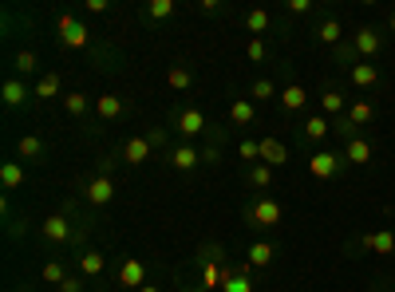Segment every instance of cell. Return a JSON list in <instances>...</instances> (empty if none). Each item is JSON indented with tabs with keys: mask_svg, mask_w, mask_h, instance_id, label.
I'll use <instances>...</instances> for the list:
<instances>
[{
	"mask_svg": "<svg viewBox=\"0 0 395 292\" xmlns=\"http://www.w3.org/2000/svg\"><path fill=\"white\" fill-rule=\"evenodd\" d=\"M261 143V162L265 166H284L289 162V146L284 143H277V138H257Z\"/></svg>",
	"mask_w": 395,
	"mask_h": 292,
	"instance_id": "7",
	"label": "cell"
},
{
	"mask_svg": "<svg viewBox=\"0 0 395 292\" xmlns=\"http://www.w3.org/2000/svg\"><path fill=\"white\" fill-rule=\"evenodd\" d=\"M56 28H60V40L67 44V48H87V44H91L87 24H83V20H75V16H60Z\"/></svg>",
	"mask_w": 395,
	"mask_h": 292,
	"instance_id": "1",
	"label": "cell"
},
{
	"mask_svg": "<svg viewBox=\"0 0 395 292\" xmlns=\"http://www.w3.org/2000/svg\"><path fill=\"white\" fill-rule=\"evenodd\" d=\"M60 292H83V280H79V277H67L60 284Z\"/></svg>",
	"mask_w": 395,
	"mask_h": 292,
	"instance_id": "41",
	"label": "cell"
},
{
	"mask_svg": "<svg viewBox=\"0 0 395 292\" xmlns=\"http://www.w3.org/2000/svg\"><path fill=\"white\" fill-rule=\"evenodd\" d=\"M387 24H392V32H395V13H392V20H387Z\"/></svg>",
	"mask_w": 395,
	"mask_h": 292,
	"instance_id": "45",
	"label": "cell"
},
{
	"mask_svg": "<svg viewBox=\"0 0 395 292\" xmlns=\"http://www.w3.org/2000/svg\"><path fill=\"white\" fill-rule=\"evenodd\" d=\"M40 277L48 280V284H56V289H60L63 280H67V273H63V265H60V261H48V265H44V273H40Z\"/></svg>",
	"mask_w": 395,
	"mask_h": 292,
	"instance_id": "32",
	"label": "cell"
},
{
	"mask_svg": "<svg viewBox=\"0 0 395 292\" xmlns=\"http://www.w3.org/2000/svg\"><path fill=\"white\" fill-rule=\"evenodd\" d=\"M245 28H249V32H269V13H265V8H249V13H245Z\"/></svg>",
	"mask_w": 395,
	"mask_h": 292,
	"instance_id": "26",
	"label": "cell"
},
{
	"mask_svg": "<svg viewBox=\"0 0 395 292\" xmlns=\"http://www.w3.org/2000/svg\"><path fill=\"white\" fill-rule=\"evenodd\" d=\"M63 107H67V115H87V95L72 91V95H63Z\"/></svg>",
	"mask_w": 395,
	"mask_h": 292,
	"instance_id": "31",
	"label": "cell"
},
{
	"mask_svg": "<svg viewBox=\"0 0 395 292\" xmlns=\"http://www.w3.org/2000/svg\"><path fill=\"white\" fill-rule=\"evenodd\" d=\"M28 95H32V91H28V87L20 83V79H8V83L0 87V99H4L8 107H20V103H24Z\"/></svg>",
	"mask_w": 395,
	"mask_h": 292,
	"instance_id": "17",
	"label": "cell"
},
{
	"mask_svg": "<svg viewBox=\"0 0 395 292\" xmlns=\"http://www.w3.org/2000/svg\"><path fill=\"white\" fill-rule=\"evenodd\" d=\"M249 182H253V186H261V190H265V186L273 182V170H269V166H265V162H261V166H253V170H249Z\"/></svg>",
	"mask_w": 395,
	"mask_h": 292,
	"instance_id": "36",
	"label": "cell"
},
{
	"mask_svg": "<svg viewBox=\"0 0 395 292\" xmlns=\"http://www.w3.org/2000/svg\"><path fill=\"white\" fill-rule=\"evenodd\" d=\"M281 218L284 213H281V206H277L273 197H261L257 206H249V221H253V225H277Z\"/></svg>",
	"mask_w": 395,
	"mask_h": 292,
	"instance_id": "4",
	"label": "cell"
},
{
	"mask_svg": "<svg viewBox=\"0 0 395 292\" xmlns=\"http://www.w3.org/2000/svg\"><path fill=\"white\" fill-rule=\"evenodd\" d=\"M249 95L257 99V103H265V99H277V95H281V91H277V87H273L269 79H257V83L249 87Z\"/></svg>",
	"mask_w": 395,
	"mask_h": 292,
	"instance_id": "29",
	"label": "cell"
},
{
	"mask_svg": "<svg viewBox=\"0 0 395 292\" xmlns=\"http://www.w3.org/2000/svg\"><path fill=\"white\" fill-rule=\"evenodd\" d=\"M352 83H356V87H376V83H380V67H376L371 60L352 63Z\"/></svg>",
	"mask_w": 395,
	"mask_h": 292,
	"instance_id": "10",
	"label": "cell"
},
{
	"mask_svg": "<svg viewBox=\"0 0 395 292\" xmlns=\"http://www.w3.org/2000/svg\"><path fill=\"white\" fill-rule=\"evenodd\" d=\"M309 8H312V0H289V13L293 16H305Z\"/></svg>",
	"mask_w": 395,
	"mask_h": 292,
	"instance_id": "40",
	"label": "cell"
},
{
	"mask_svg": "<svg viewBox=\"0 0 395 292\" xmlns=\"http://www.w3.org/2000/svg\"><path fill=\"white\" fill-rule=\"evenodd\" d=\"M316 36H321V44H340V24H336V20H324Z\"/></svg>",
	"mask_w": 395,
	"mask_h": 292,
	"instance_id": "35",
	"label": "cell"
},
{
	"mask_svg": "<svg viewBox=\"0 0 395 292\" xmlns=\"http://www.w3.org/2000/svg\"><path fill=\"white\" fill-rule=\"evenodd\" d=\"M198 162H202V154H198L194 146H178V150L170 154V166H174V170H182V174H190Z\"/></svg>",
	"mask_w": 395,
	"mask_h": 292,
	"instance_id": "15",
	"label": "cell"
},
{
	"mask_svg": "<svg viewBox=\"0 0 395 292\" xmlns=\"http://www.w3.org/2000/svg\"><path fill=\"white\" fill-rule=\"evenodd\" d=\"M371 119H376V107H371V103H364V99L348 107V122H352V127H364V122H371Z\"/></svg>",
	"mask_w": 395,
	"mask_h": 292,
	"instance_id": "22",
	"label": "cell"
},
{
	"mask_svg": "<svg viewBox=\"0 0 395 292\" xmlns=\"http://www.w3.org/2000/svg\"><path fill=\"white\" fill-rule=\"evenodd\" d=\"M32 95H36V99H56V95H60V75H56V72L44 75V79L36 83V91H32Z\"/></svg>",
	"mask_w": 395,
	"mask_h": 292,
	"instance_id": "25",
	"label": "cell"
},
{
	"mask_svg": "<svg viewBox=\"0 0 395 292\" xmlns=\"http://www.w3.org/2000/svg\"><path fill=\"white\" fill-rule=\"evenodd\" d=\"M273 257H277V249H273L269 241H253L245 249V265H253V268H265L273 261Z\"/></svg>",
	"mask_w": 395,
	"mask_h": 292,
	"instance_id": "12",
	"label": "cell"
},
{
	"mask_svg": "<svg viewBox=\"0 0 395 292\" xmlns=\"http://www.w3.org/2000/svg\"><path fill=\"white\" fill-rule=\"evenodd\" d=\"M166 83H170L174 91H186L194 79H190V72H186V67H170V72H166Z\"/></svg>",
	"mask_w": 395,
	"mask_h": 292,
	"instance_id": "30",
	"label": "cell"
},
{
	"mask_svg": "<svg viewBox=\"0 0 395 292\" xmlns=\"http://www.w3.org/2000/svg\"><path fill=\"white\" fill-rule=\"evenodd\" d=\"M150 146H154V138H127V146H123V162H131V166L147 162V159H150Z\"/></svg>",
	"mask_w": 395,
	"mask_h": 292,
	"instance_id": "9",
	"label": "cell"
},
{
	"mask_svg": "<svg viewBox=\"0 0 395 292\" xmlns=\"http://www.w3.org/2000/svg\"><path fill=\"white\" fill-rule=\"evenodd\" d=\"M40 229H44V237H48V241H67V237H72V225H67V218H56V213H51V218L44 221Z\"/></svg>",
	"mask_w": 395,
	"mask_h": 292,
	"instance_id": "16",
	"label": "cell"
},
{
	"mask_svg": "<svg viewBox=\"0 0 395 292\" xmlns=\"http://www.w3.org/2000/svg\"><path fill=\"white\" fill-rule=\"evenodd\" d=\"M87 13H91V16H103V13H107V0H87Z\"/></svg>",
	"mask_w": 395,
	"mask_h": 292,
	"instance_id": "42",
	"label": "cell"
},
{
	"mask_svg": "<svg viewBox=\"0 0 395 292\" xmlns=\"http://www.w3.org/2000/svg\"><path fill=\"white\" fill-rule=\"evenodd\" d=\"M344 162H352V166H368L371 162V143L368 138H352V143L344 146Z\"/></svg>",
	"mask_w": 395,
	"mask_h": 292,
	"instance_id": "11",
	"label": "cell"
},
{
	"mask_svg": "<svg viewBox=\"0 0 395 292\" xmlns=\"http://www.w3.org/2000/svg\"><path fill=\"white\" fill-rule=\"evenodd\" d=\"M103 265H107V261H103V253H95V249H87V253L79 257V268H83V277H99V273H103Z\"/></svg>",
	"mask_w": 395,
	"mask_h": 292,
	"instance_id": "23",
	"label": "cell"
},
{
	"mask_svg": "<svg viewBox=\"0 0 395 292\" xmlns=\"http://www.w3.org/2000/svg\"><path fill=\"white\" fill-rule=\"evenodd\" d=\"M364 249L368 253H380V257H392L395 253V233L392 229H376L364 237Z\"/></svg>",
	"mask_w": 395,
	"mask_h": 292,
	"instance_id": "6",
	"label": "cell"
},
{
	"mask_svg": "<svg viewBox=\"0 0 395 292\" xmlns=\"http://www.w3.org/2000/svg\"><path fill=\"white\" fill-rule=\"evenodd\" d=\"M340 162H344V154L321 150V154H312V159H309V174H312V178H321V182H328V178L340 174Z\"/></svg>",
	"mask_w": 395,
	"mask_h": 292,
	"instance_id": "2",
	"label": "cell"
},
{
	"mask_svg": "<svg viewBox=\"0 0 395 292\" xmlns=\"http://www.w3.org/2000/svg\"><path fill=\"white\" fill-rule=\"evenodd\" d=\"M147 16L150 20H166V16H174V0H150Z\"/></svg>",
	"mask_w": 395,
	"mask_h": 292,
	"instance_id": "28",
	"label": "cell"
},
{
	"mask_svg": "<svg viewBox=\"0 0 395 292\" xmlns=\"http://www.w3.org/2000/svg\"><path fill=\"white\" fill-rule=\"evenodd\" d=\"M281 107L284 111H305V107H309V91H305L300 83H289L281 91Z\"/></svg>",
	"mask_w": 395,
	"mask_h": 292,
	"instance_id": "13",
	"label": "cell"
},
{
	"mask_svg": "<svg viewBox=\"0 0 395 292\" xmlns=\"http://www.w3.org/2000/svg\"><path fill=\"white\" fill-rule=\"evenodd\" d=\"M16 72H36V56L32 51H16Z\"/></svg>",
	"mask_w": 395,
	"mask_h": 292,
	"instance_id": "37",
	"label": "cell"
},
{
	"mask_svg": "<svg viewBox=\"0 0 395 292\" xmlns=\"http://www.w3.org/2000/svg\"><path fill=\"white\" fill-rule=\"evenodd\" d=\"M229 119H234L237 127H249V122L257 119V111H253L249 99H234V103H229Z\"/></svg>",
	"mask_w": 395,
	"mask_h": 292,
	"instance_id": "18",
	"label": "cell"
},
{
	"mask_svg": "<svg viewBox=\"0 0 395 292\" xmlns=\"http://www.w3.org/2000/svg\"><path fill=\"white\" fill-rule=\"evenodd\" d=\"M143 284H147V265H143L138 257L123 261V265H119V289H143Z\"/></svg>",
	"mask_w": 395,
	"mask_h": 292,
	"instance_id": "3",
	"label": "cell"
},
{
	"mask_svg": "<svg viewBox=\"0 0 395 292\" xmlns=\"http://www.w3.org/2000/svg\"><path fill=\"white\" fill-rule=\"evenodd\" d=\"M245 56L253 63H261V60H265V44H261V40H249V44H245Z\"/></svg>",
	"mask_w": 395,
	"mask_h": 292,
	"instance_id": "38",
	"label": "cell"
},
{
	"mask_svg": "<svg viewBox=\"0 0 395 292\" xmlns=\"http://www.w3.org/2000/svg\"><path fill=\"white\" fill-rule=\"evenodd\" d=\"M198 8H202V13H218L222 4H218V0H198Z\"/></svg>",
	"mask_w": 395,
	"mask_h": 292,
	"instance_id": "43",
	"label": "cell"
},
{
	"mask_svg": "<svg viewBox=\"0 0 395 292\" xmlns=\"http://www.w3.org/2000/svg\"><path fill=\"white\" fill-rule=\"evenodd\" d=\"M16 150H20V159H40V154H44V143H40L36 134H20Z\"/></svg>",
	"mask_w": 395,
	"mask_h": 292,
	"instance_id": "24",
	"label": "cell"
},
{
	"mask_svg": "<svg viewBox=\"0 0 395 292\" xmlns=\"http://www.w3.org/2000/svg\"><path fill=\"white\" fill-rule=\"evenodd\" d=\"M95 111H99V119H119V115H123V99L119 95H99Z\"/></svg>",
	"mask_w": 395,
	"mask_h": 292,
	"instance_id": "20",
	"label": "cell"
},
{
	"mask_svg": "<svg viewBox=\"0 0 395 292\" xmlns=\"http://www.w3.org/2000/svg\"><path fill=\"white\" fill-rule=\"evenodd\" d=\"M234 277V268H222V265H206L202 268V280H206V289H225V280Z\"/></svg>",
	"mask_w": 395,
	"mask_h": 292,
	"instance_id": "21",
	"label": "cell"
},
{
	"mask_svg": "<svg viewBox=\"0 0 395 292\" xmlns=\"http://www.w3.org/2000/svg\"><path fill=\"white\" fill-rule=\"evenodd\" d=\"M222 292H253V280L245 277V273H234V277L225 280V289Z\"/></svg>",
	"mask_w": 395,
	"mask_h": 292,
	"instance_id": "34",
	"label": "cell"
},
{
	"mask_svg": "<svg viewBox=\"0 0 395 292\" xmlns=\"http://www.w3.org/2000/svg\"><path fill=\"white\" fill-rule=\"evenodd\" d=\"M241 159H261V143L245 138V143H241Z\"/></svg>",
	"mask_w": 395,
	"mask_h": 292,
	"instance_id": "39",
	"label": "cell"
},
{
	"mask_svg": "<svg viewBox=\"0 0 395 292\" xmlns=\"http://www.w3.org/2000/svg\"><path fill=\"white\" fill-rule=\"evenodd\" d=\"M356 56H364V60H371L376 51H380V32L376 28H356Z\"/></svg>",
	"mask_w": 395,
	"mask_h": 292,
	"instance_id": "8",
	"label": "cell"
},
{
	"mask_svg": "<svg viewBox=\"0 0 395 292\" xmlns=\"http://www.w3.org/2000/svg\"><path fill=\"white\" fill-rule=\"evenodd\" d=\"M0 186H4V190H20V186H24V166L4 162V166H0Z\"/></svg>",
	"mask_w": 395,
	"mask_h": 292,
	"instance_id": "19",
	"label": "cell"
},
{
	"mask_svg": "<svg viewBox=\"0 0 395 292\" xmlns=\"http://www.w3.org/2000/svg\"><path fill=\"white\" fill-rule=\"evenodd\" d=\"M111 197H115V182L107 178V174H99V178L87 182V202H91V206H107Z\"/></svg>",
	"mask_w": 395,
	"mask_h": 292,
	"instance_id": "5",
	"label": "cell"
},
{
	"mask_svg": "<svg viewBox=\"0 0 395 292\" xmlns=\"http://www.w3.org/2000/svg\"><path fill=\"white\" fill-rule=\"evenodd\" d=\"M138 292H159V284H143V289H138Z\"/></svg>",
	"mask_w": 395,
	"mask_h": 292,
	"instance_id": "44",
	"label": "cell"
},
{
	"mask_svg": "<svg viewBox=\"0 0 395 292\" xmlns=\"http://www.w3.org/2000/svg\"><path fill=\"white\" fill-rule=\"evenodd\" d=\"M321 111H324V115H340V111H344V95H340V91H324V95H321Z\"/></svg>",
	"mask_w": 395,
	"mask_h": 292,
	"instance_id": "27",
	"label": "cell"
},
{
	"mask_svg": "<svg viewBox=\"0 0 395 292\" xmlns=\"http://www.w3.org/2000/svg\"><path fill=\"white\" fill-rule=\"evenodd\" d=\"M178 131L182 134H202L206 131V115H202L198 107H186L182 115H178Z\"/></svg>",
	"mask_w": 395,
	"mask_h": 292,
	"instance_id": "14",
	"label": "cell"
},
{
	"mask_svg": "<svg viewBox=\"0 0 395 292\" xmlns=\"http://www.w3.org/2000/svg\"><path fill=\"white\" fill-rule=\"evenodd\" d=\"M305 134H309V138H324V134H328V119H324V115H309Z\"/></svg>",
	"mask_w": 395,
	"mask_h": 292,
	"instance_id": "33",
	"label": "cell"
}]
</instances>
